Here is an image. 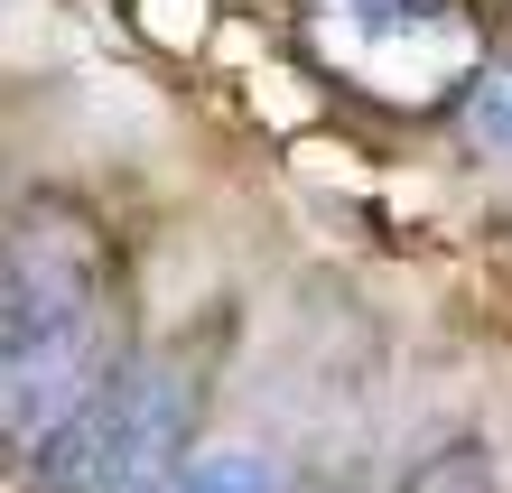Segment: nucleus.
<instances>
[{
	"mask_svg": "<svg viewBox=\"0 0 512 493\" xmlns=\"http://www.w3.org/2000/svg\"><path fill=\"white\" fill-rule=\"evenodd\" d=\"M196 382L177 363H122L66 428H47L28 475L38 493H159L187 456Z\"/></svg>",
	"mask_w": 512,
	"mask_h": 493,
	"instance_id": "1",
	"label": "nucleus"
},
{
	"mask_svg": "<svg viewBox=\"0 0 512 493\" xmlns=\"http://www.w3.org/2000/svg\"><path fill=\"white\" fill-rule=\"evenodd\" d=\"M401 493H494V447L485 438H447L401 475Z\"/></svg>",
	"mask_w": 512,
	"mask_h": 493,
	"instance_id": "2",
	"label": "nucleus"
},
{
	"mask_svg": "<svg viewBox=\"0 0 512 493\" xmlns=\"http://www.w3.org/2000/svg\"><path fill=\"white\" fill-rule=\"evenodd\" d=\"M159 493H280V475H270L252 447H215V456H187Z\"/></svg>",
	"mask_w": 512,
	"mask_h": 493,
	"instance_id": "3",
	"label": "nucleus"
},
{
	"mask_svg": "<svg viewBox=\"0 0 512 493\" xmlns=\"http://www.w3.org/2000/svg\"><path fill=\"white\" fill-rule=\"evenodd\" d=\"M466 140L475 149H494V159H512V66H485V75H475L466 84Z\"/></svg>",
	"mask_w": 512,
	"mask_h": 493,
	"instance_id": "4",
	"label": "nucleus"
},
{
	"mask_svg": "<svg viewBox=\"0 0 512 493\" xmlns=\"http://www.w3.org/2000/svg\"><path fill=\"white\" fill-rule=\"evenodd\" d=\"M317 493H354V484H317Z\"/></svg>",
	"mask_w": 512,
	"mask_h": 493,
	"instance_id": "5",
	"label": "nucleus"
}]
</instances>
